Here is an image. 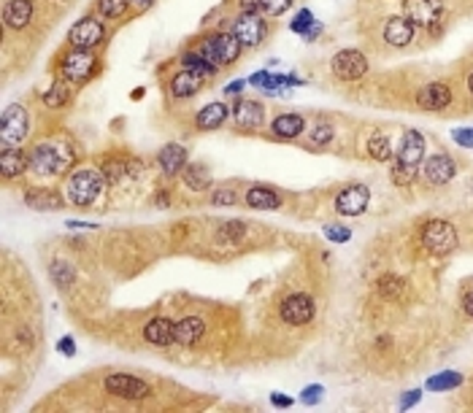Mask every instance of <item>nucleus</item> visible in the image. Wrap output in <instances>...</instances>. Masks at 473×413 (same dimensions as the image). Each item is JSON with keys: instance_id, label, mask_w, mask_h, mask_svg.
Masks as SVG:
<instances>
[{"instance_id": "1", "label": "nucleus", "mask_w": 473, "mask_h": 413, "mask_svg": "<svg viewBox=\"0 0 473 413\" xmlns=\"http://www.w3.org/2000/svg\"><path fill=\"white\" fill-rule=\"evenodd\" d=\"M241 49L244 43L238 41L233 33H217L206 41H201L198 46V54L211 65V68H219V65H230L241 57Z\"/></svg>"}, {"instance_id": "2", "label": "nucleus", "mask_w": 473, "mask_h": 413, "mask_svg": "<svg viewBox=\"0 0 473 413\" xmlns=\"http://www.w3.org/2000/svg\"><path fill=\"white\" fill-rule=\"evenodd\" d=\"M103 173L92 170V167H84V170H76L71 179H68V197L71 203L76 206H89L95 203V197L101 195L103 189Z\"/></svg>"}, {"instance_id": "3", "label": "nucleus", "mask_w": 473, "mask_h": 413, "mask_svg": "<svg viewBox=\"0 0 473 413\" xmlns=\"http://www.w3.org/2000/svg\"><path fill=\"white\" fill-rule=\"evenodd\" d=\"M419 241H422V246L428 248L430 254L444 257V254H449V251L457 248V230L449 222H444V219H432V222H428L422 227Z\"/></svg>"}, {"instance_id": "4", "label": "nucleus", "mask_w": 473, "mask_h": 413, "mask_svg": "<svg viewBox=\"0 0 473 413\" xmlns=\"http://www.w3.org/2000/svg\"><path fill=\"white\" fill-rule=\"evenodd\" d=\"M27 111L22 105H8L3 111V119H0V146L3 149H11V146H20L27 138Z\"/></svg>"}, {"instance_id": "5", "label": "nucleus", "mask_w": 473, "mask_h": 413, "mask_svg": "<svg viewBox=\"0 0 473 413\" xmlns=\"http://www.w3.org/2000/svg\"><path fill=\"white\" fill-rule=\"evenodd\" d=\"M330 68H333L335 79H341V82H357V79H363V76L368 73V60H365V54L357 52V49H344V52H338V54L333 57Z\"/></svg>"}, {"instance_id": "6", "label": "nucleus", "mask_w": 473, "mask_h": 413, "mask_svg": "<svg viewBox=\"0 0 473 413\" xmlns=\"http://www.w3.org/2000/svg\"><path fill=\"white\" fill-rule=\"evenodd\" d=\"M98 70V60L89 49H71L62 60V73L68 82H87Z\"/></svg>"}, {"instance_id": "7", "label": "nucleus", "mask_w": 473, "mask_h": 413, "mask_svg": "<svg viewBox=\"0 0 473 413\" xmlns=\"http://www.w3.org/2000/svg\"><path fill=\"white\" fill-rule=\"evenodd\" d=\"M103 386L108 394L122 397V400H144V397H149V392H152L146 381L136 378V375H124V373L108 375L103 381Z\"/></svg>"}, {"instance_id": "8", "label": "nucleus", "mask_w": 473, "mask_h": 413, "mask_svg": "<svg viewBox=\"0 0 473 413\" xmlns=\"http://www.w3.org/2000/svg\"><path fill=\"white\" fill-rule=\"evenodd\" d=\"M103 38H105V27L98 20H92V17L79 20L71 27V33H68V43H71L73 49H92V46H98Z\"/></svg>"}, {"instance_id": "9", "label": "nucleus", "mask_w": 473, "mask_h": 413, "mask_svg": "<svg viewBox=\"0 0 473 413\" xmlns=\"http://www.w3.org/2000/svg\"><path fill=\"white\" fill-rule=\"evenodd\" d=\"M444 6L441 0H403V17L414 22V27H432L441 20Z\"/></svg>"}, {"instance_id": "10", "label": "nucleus", "mask_w": 473, "mask_h": 413, "mask_svg": "<svg viewBox=\"0 0 473 413\" xmlns=\"http://www.w3.org/2000/svg\"><path fill=\"white\" fill-rule=\"evenodd\" d=\"M233 36L244 46H257L268 36V24L260 14H241L233 22Z\"/></svg>"}, {"instance_id": "11", "label": "nucleus", "mask_w": 473, "mask_h": 413, "mask_svg": "<svg viewBox=\"0 0 473 413\" xmlns=\"http://www.w3.org/2000/svg\"><path fill=\"white\" fill-rule=\"evenodd\" d=\"M368 200H370L368 186L351 184V186H344V189L338 192L335 208H338V213H344V216H360V213L368 208Z\"/></svg>"}, {"instance_id": "12", "label": "nucleus", "mask_w": 473, "mask_h": 413, "mask_svg": "<svg viewBox=\"0 0 473 413\" xmlns=\"http://www.w3.org/2000/svg\"><path fill=\"white\" fill-rule=\"evenodd\" d=\"M282 319L287 324H309L314 319V300L309 294H289L287 300L282 303Z\"/></svg>"}, {"instance_id": "13", "label": "nucleus", "mask_w": 473, "mask_h": 413, "mask_svg": "<svg viewBox=\"0 0 473 413\" xmlns=\"http://www.w3.org/2000/svg\"><path fill=\"white\" fill-rule=\"evenodd\" d=\"M454 173H457V165H454L452 157H446V154H432L430 160L425 163V167H422L425 181H430L435 186L449 184L454 179Z\"/></svg>"}, {"instance_id": "14", "label": "nucleus", "mask_w": 473, "mask_h": 413, "mask_svg": "<svg viewBox=\"0 0 473 413\" xmlns=\"http://www.w3.org/2000/svg\"><path fill=\"white\" fill-rule=\"evenodd\" d=\"M57 165H60V149L43 144L30 151V170L36 176H54Z\"/></svg>"}, {"instance_id": "15", "label": "nucleus", "mask_w": 473, "mask_h": 413, "mask_svg": "<svg viewBox=\"0 0 473 413\" xmlns=\"http://www.w3.org/2000/svg\"><path fill=\"white\" fill-rule=\"evenodd\" d=\"M416 103L425 111H441V108H446L452 103V89L446 84H428V87L419 89Z\"/></svg>"}, {"instance_id": "16", "label": "nucleus", "mask_w": 473, "mask_h": 413, "mask_svg": "<svg viewBox=\"0 0 473 413\" xmlns=\"http://www.w3.org/2000/svg\"><path fill=\"white\" fill-rule=\"evenodd\" d=\"M422 154H425V138L416 130H409L403 135V141H400V149H398V163L416 167L422 163Z\"/></svg>"}, {"instance_id": "17", "label": "nucleus", "mask_w": 473, "mask_h": 413, "mask_svg": "<svg viewBox=\"0 0 473 413\" xmlns=\"http://www.w3.org/2000/svg\"><path fill=\"white\" fill-rule=\"evenodd\" d=\"M263 117H265L263 105L254 103V100H238L233 105V122L241 130H257L263 124Z\"/></svg>"}, {"instance_id": "18", "label": "nucleus", "mask_w": 473, "mask_h": 413, "mask_svg": "<svg viewBox=\"0 0 473 413\" xmlns=\"http://www.w3.org/2000/svg\"><path fill=\"white\" fill-rule=\"evenodd\" d=\"M144 338L152 346H170L176 343V324L165 316H157L144 327Z\"/></svg>"}, {"instance_id": "19", "label": "nucleus", "mask_w": 473, "mask_h": 413, "mask_svg": "<svg viewBox=\"0 0 473 413\" xmlns=\"http://www.w3.org/2000/svg\"><path fill=\"white\" fill-rule=\"evenodd\" d=\"M384 41L390 46H409L414 41V22L406 17H392L384 22Z\"/></svg>"}, {"instance_id": "20", "label": "nucleus", "mask_w": 473, "mask_h": 413, "mask_svg": "<svg viewBox=\"0 0 473 413\" xmlns=\"http://www.w3.org/2000/svg\"><path fill=\"white\" fill-rule=\"evenodd\" d=\"M33 20V0H8L3 8V22L11 30H22Z\"/></svg>"}, {"instance_id": "21", "label": "nucleus", "mask_w": 473, "mask_h": 413, "mask_svg": "<svg viewBox=\"0 0 473 413\" xmlns=\"http://www.w3.org/2000/svg\"><path fill=\"white\" fill-rule=\"evenodd\" d=\"M157 163H160L165 176H176V173H182V170L187 167L184 146H179V144L163 146V149H160V154H157Z\"/></svg>"}, {"instance_id": "22", "label": "nucleus", "mask_w": 473, "mask_h": 413, "mask_svg": "<svg viewBox=\"0 0 473 413\" xmlns=\"http://www.w3.org/2000/svg\"><path fill=\"white\" fill-rule=\"evenodd\" d=\"M24 167H30V157L22 151L20 146H11V149H3V151H0V170H3L6 179L22 176Z\"/></svg>"}, {"instance_id": "23", "label": "nucleus", "mask_w": 473, "mask_h": 413, "mask_svg": "<svg viewBox=\"0 0 473 413\" xmlns=\"http://www.w3.org/2000/svg\"><path fill=\"white\" fill-rule=\"evenodd\" d=\"M203 87V73L198 70H182L170 79V95L173 98H192Z\"/></svg>"}, {"instance_id": "24", "label": "nucleus", "mask_w": 473, "mask_h": 413, "mask_svg": "<svg viewBox=\"0 0 473 413\" xmlns=\"http://www.w3.org/2000/svg\"><path fill=\"white\" fill-rule=\"evenodd\" d=\"M203 332H206L203 319H198V316H184L182 322H176V343L189 349V346H195V343L203 338Z\"/></svg>"}, {"instance_id": "25", "label": "nucleus", "mask_w": 473, "mask_h": 413, "mask_svg": "<svg viewBox=\"0 0 473 413\" xmlns=\"http://www.w3.org/2000/svg\"><path fill=\"white\" fill-rule=\"evenodd\" d=\"M306 130V119L300 117V114H282V117H276L273 124H270V133L276 135V138H298L300 133Z\"/></svg>"}, {"instance_id": "26", "label": "nucleus", "mask_w": 473, "mask_h": 413, "mask_svg": "<svg viewBox=\"0 0 473 413\" xmlns=\"http://www.w3.org/2000/svg\"><path fill=\"white\" fill-rule=\"evenodd\" d=\"M247 206L257 208V211H276L282 206V197L270 186H252L247 192Z\"/></svg>"}, {"instance_id": "27", "label": "nucleus", "mask_w": 473, "mask_h": 413, "mask_svg": "<svg viewBox=\"0 0 473 413\" xmlns=\"http://www.w3.org/2000/svg\"><path fill=\"white\" fill-rule=\"evenodd\" d=\"M24 203L30 208H36V211H60L65 206V200L57 192H52V189H30Z\"/></svg>"}, {"instance_id": "28", "label": "nucleus", "mask_w": 473, "mask_h": 413, "mask_svg": "<svg viewBox=\"0 0 473 413\" xmlns=\"http://www.w3.org/2000/svg\"><path fill=\"white\" fill-rule=\"evenodd\" d=\"M225 119H227V105L225 103H208L198 111L195 124H198L201 130H217V127H222V124H225Z\"/></svg>"}, {"instance_id": "29", "label": "nucleus", "mask_w": 473, "mask_h": 413, "mask_svg": "<svg viewBox=\"0 0 473 413\" xmlns=\"http://www.w3.org/2000/svg\"><path fill=\"white\" fill-rule=\"evenodd\" d=\"M368 154L376 160V163H387L392 160V144L387 133H373L368 141Z\"/></svg>"}, {"instance_id": "30", "label": "nucleus", "mask_w": 473, "mask_h": 413, "mask_svg": "<svg viewBox=\"0 0 473 413\" xmlns=\"http://www.w3.org/2000/svg\"><path fill=\"white\" fill-rule=\"evenodd\" d=\"M289 27H292V33H300V36H306L309 41H314V38H316V33L322 30V24L311 17L309 8H303V11H300V14L292 20V24H289Z\"/></svg>"}, {"instance_id": "31", "label": "nucleus", "mask_w": 473, "mask_h": 413, "mask_svg": "<svg viewBox=\"0 0 473 413\" xmlns=\"http://www.w3.org/2000/svg\"><path fill=\"white\" fill-rule=\"evenodd\" d=\"M376 290H379V294H381L384 300H398V297L403 294V290H406V281H403L400 276L387 273V276H381V278H379Z\"/></svg>"}, {"instance_id": "32", "label": "nucleus", "mask_w": 473, "mask_h": 413, "mask_svg": "<svg viewBox=\"0 0 473 413\" xmlns=\"http://www.w3.org/2000/svg\"><path fill=\"white\" fill-rule=\"evenodd\" d=\"M184 184L192 186L195 192H201V189H206L208 186V170L201 163H192V165H187L184 170Z\"/></svg>"}, {"instance_id": "33", "label": "nucleus", "mask_w": 473, "mask_h": 413, "mask_svg": "<svg viewBox=\"0 0 473 413\" xmlns=\"http://www.w3.org/2000/svg\"><path fill=\"white\" fill-rule=\"evenodd\" d=\"M49 276H52V281H54L57 287H71L73 278H76L73 268H71L65 260H54V262L49 265Z\"/></svg>"}, {"instance_id": "34", "label": "nucleus", "mask_w": 473, "mask_h": 413, "mask_svg": "<svg viewBox=\"0 0 473 413\" xmlns=\"http://www.w3.org/2000/svg\"><path fill=\"white\" fill-rule=\"evenodd\" d=\"M68 98H71V89H68V84L62 82H54L49 87V92L43 95V103L49 105V108H62V105L68 103Z\"/></svg>"}, {"instance_id": "35", "label": "nucleus", "mask_w": 473, "mask_h": 413, "mask_svg": "<svg viewBox=\"0 0 473 413\" xmlns=\"http://www.w3.org/2000/svg\"><path fill=\"white\" fill-rule=\"evenodd\" d=\"M463 384V375L460 373H441V375H432L430 381H428V389L430 392H446V389H454V386H460Z\"/></svg>"}, {"instance_id": "36", "label": "nucleus", "mask_w": 473, "mask_h": 413, "mask_svg": "<svg viewBox=\"0 0 473 413\" xmlns=\"http://www.w3.org/2000/svg\"><path fill=\"white\" fill-rule=\"evenodd\" d=\"M130 3L133 0H98V8H101V14H103L105 20H119Z\"/></svg>"}, {"instance_id": "37", "label": "nucleus", "mask_w": 473, "mask_h": 413, "mask_svg": "<svg viewBox=\"0 0 473 413\" xmlns=\"http://www.w3.org/2000/svg\"><path fill=\"white\" fill-rule=\"evenodd\" d=\"M182 65H184L187 70H198V73H217V68H211L198 52H184L182 54Z\"/></svg>"}, {"instance_id": "38", "label": "nucleus", "mask_w": 473, "mask_h": 413, "mask_svg": "<svg viewBox=\"0 0 473 413\" xmlns=\"http://www.w3.org/2000/svg\"><path fill=\"white\" fill-rule=\"evenodd\" d=\"M244 232H247V225H244V222H235V219H233V222H225V225L219 227L217 238H219L222 243H230V241H238V238H241Z\"/></svg>"}, {"instance_id": "39", "label": "nucleus", "mask_w": 473, "mask_h": 413, "mask_svg": "<svg viewBox=\"0 0 473 413\" xmlns=\"http://www.w3.org/2000/svg\"><path fill=\"white\" fill-rule=\"evenodd\" d=\"M414 170H416V167H409V165H403V163H395V167H392V181H395L398 186L412 184Z\"/></svg>"}, {"instance_id": "40", "label": "nucleus", "mask_w": 473, "mask_h": 413, "mask_svg": "<svg viewBox=\"0 0 473 413\" xmlns=\"http://www.w3.org/2000/svg\"><path fill=\"white\" fill-rule=\"evenodd\" d=\"M333 141V127L330 124H316L314 130H311V144L314 146H325Z\"/></svg>"}, {"instance_id": "41", "label": "nucleus", "mask_w": 473, "mask_h": 413, "mask_svg": "<svg viewBox=\"0 0 473 413\" xmlns=\"http://www.w3.org/2000/svg\"><path fill=\"white\" fill-rule=\"evenodd\" d=\"M289 6H292V0H260V8L270 14V17H279V14H284Z\"/></svg>"}, {"instance_id": "42", "label": "nucleus", "mask_w": 473, "mask_h": 413, "mask_svg": "<svg viewBox=\"0 0 473 413\" xmlns=\"http://www.w3.org/2000/svg\"><path fill=\"white\" fill-rule=\"evenodd\" d=\"M235 200H238V195L233 189H214L211 192V203L214 206H235Z\"/></svg>"}, {"instance_id": "43", "label": "nucleus", "mask_w": 473, "mask_h": 413, "mask_svg": "<svg viewBox=\"0 0 473 413\" xmlns=\"http://www.w3.org/2000/svg\"><path fill=\"white\" fill-rule=\"evenodd\" d=\"M322 394H325V389H322L319 384H311V386H306L303 394H300V403H303V405H316V403H322Z\"/></svg>"}, {"instance_id": "44", "label": "nucleus", "mask_w": 473, "mask_h": 413, "mask_svg": "<svg viewBox=\"0 0 473 413\" xmlns=\"http://www.w3.org/2000/svg\"><path fill=\"white\" fill-rule=\"evenodd\" d=\"M452 138L463 146V149H473V127H460V130H454Z\"/></svg>"}, {"instance_id": "45", "label": "nucleus", "mask_w": 473, "mask_h": 413, "mask_svg": "<svg viewBox=\"0 0 473 413\" xmlns=\"http://www.w3.org/2000/svg\"><path fill=\"white\" fill-rule=\"evenodd\" d=\"M325 235H328V241H333V243H347L351 238V232L347 227H325Z\"/></svg>"}, {"instance_id": "46", "label": "nucleus", "mask_w": 473, "mask_h": 413, "mask_svg": "<svg viewBox=\"0 0 473 413\" xmlns=\"http://www.w3.org/2000/svg\"><path fill=\"white\" fill-rule=\"evenodd\" d=\"M419 397H422V392H419V389H412V392H406L403 397H400V408L406 411V408L416 405V403H419Z\"/></svg>"}, {"instance_id": "47", "label": "nucleus", "mask_w": 473, "mask_h": 413, "mask_svg": "<svg viewBox=\"0 0 473 413\" xmlns=\"http://www.w3.org/2000/svg\"><path fill=\"white\" fill-rule=\"evenodd\" d=\"M57 349H60L65 356H73V354H76V343H73V338H60Z\"/></svg>"}, {"instance_id": "48", "label": "nucleus", "mask_w": 473, "mask_h": 413, "mask_svg": "<svg viewBox=\"0 0 473 413\" xmlns=\"http://www.w3.org/2000/svg\"><path fill=\"white\" fill-rule=\"evenodd\" d=\"M260 11V0H241V14H257Z\"/></svg>"}, {"instance_id": "49", "label": "nucleus", "mask_w": 473, "mask_h": 413, "mask_svg": "<svg viewBox=\"0 0 473 413\" xmlns=\"http://www.w3.org/2000/svg\"><path fill=\"white\" fill-rule=\"evenodd\" d=\"M270 403H273V405H279V408H289V405H292V400L284 397V394H273V397H270Z\"/></svg>"}, {"instance_id": "50", "label": "nucleus", "mask_w": 473, "mask_h": 413, "mask_svg": "<svg viewBox=\"0 0 473 413\" xmlns=\"http://www.w3.org/2000/svg\"><path fill=\"white\" fill-rule=\"evenodd\" d=\"M463 310H465L468 316H473V292H468V294L463 297Z\"/></svg>"}, {"instance_id": "51", "label": "nucleus", "mask_w": 473, "mask_h": 413, "mask_svg": "<svg viewBox=\"0 0 473 413\" xmlns=\"http://www.w3.org/2000/svg\"><path fill=\"white\" fill-rule=\"evenodd\" d=\"M241 89H244V82H233V84H227V87H225L227 95H238Z\"/></svg>"}, {"instance_id": "52", "label": "nucleus", "mask_w": 473, "mask_h": 413, "mask_svg": "<svg viewBox=\"0 0 473 413\" xmlns=\"http://www.w3.org/2000/svg\"><path fill=\"white\" fill-rule=\"evenodd\" d=\"M133 3H136V6H138V8H149V6H152V3H154V0H133Z\"/></svg>"}, {"instance_id": "53", "label": "nucleus", "mask_w": 473, "mask_h": 413, "mask_svg": "<svg viewBox=\"0 0 473 413\" xmlns=\"http://www.w3.org/2000/svg\"><path fill=\"white\" fill-rule=\"evenodd\" d=\"M468 92H471V95H473V73H471V76H468Z\"/></svg>"}]
</instances>
